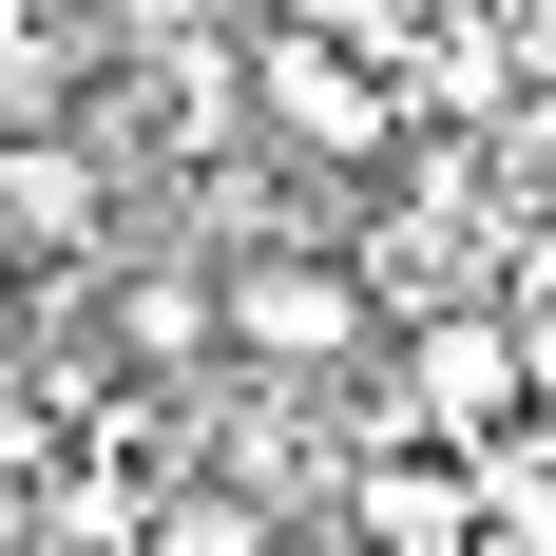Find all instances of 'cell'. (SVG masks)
Returning a JSON list of instances; mask_svg holds the SVG:
<instances>
[{
  "label": "cell",
  "mask_w": 556,
  "mask_h": 556,
  "mask_svg": "<svg viewBox=\"0 0 556 556\" xmlns=\"http://www.w3.org/2000/svg\"><path fill=\"white\" fill-rule=\"evenodd\" d=\"M250 135L307 173H403V77L365 39H327V20H269L250 39Z\"/></svg>",
  "instance_id": "1"
},
{
  "label": "cell",
  "mask_w": 556,
  "mask_h": 556,
  "mask_svg": "<svg viewBox=\"0 0 556 556\" xmlns=\"http://www.w3.org/2000/svg\"><path fill=\"white\" fill-rule=\"evenodd\" d=\"M288 518L250 500V480H173V500H135V556H269Z\"/></svg>",
  "instance_id": "6"
},
{
  "label": "cell",
  "mask_w": 556,
  "mask_h": 556,
  "mask_svg": "<svg viewBox=\"0 0 556 556\" xmlns=\"http://www.w3.org/2000/svg\"><path fill=\"white\" fill-rule=\"evenodd\" d=\"M97 154H77V135H20V154H0V250H97Z\"/></svg>",
  "instance_id": "5"
},
{
  "label": "cell",
  "mask_w": 556,
  "mask_h": 556,
  "mask_svg": "<svg viewBox=\"0 0 556 556\" xmlns=\"http://www.w3.org/2000/svg\"><path fill=\"white\" fill-rule=\"evenodd\" d=\"M269 556H365V538H345V518H288V538H269Z\"/></svg>",
  "instance_id": "8"
},
{
  "label": "cell",
  "mask_w": 556,
  "mask_h": 556,
  "mask_svg": "<svg viewBox=\"0 0 556 556\" xmlns=\"http://www.w3.org/2000/svg\"><path fill=\"white\" fill-rule=\"evenodd\" d=\"M403 422L442 460H518V422H538V327H518V307H422V327H403Z\"/></svg>",
  "instance_id": "2"
},
{
  "label": "cell",
  "mask_w": 556,
  "mask_h": 556,
  "mask_svg": "<svg viewBox=\"0 0 556 556\" xmlns=\"http://www.w3.org/2000/svg\"><path fill=\"white\" fill-rule=\"evenodd\" d=\"M345 538L365 556H480V460H365V480H345Z\"/></svg>",
  "instance_id": "4"
},
{
  "label": "cell",
  "mask_w": 556,
  "mask_h": 556,
  "mask_svg": "<svg viewBox=\"0 0 556 556\" xmlns=\"http://www.w3.org/2000/svg\"><path fill=\"white\" fill-rule=\"evenodd\" d=\"M212 345H230V365H269V384H307V365H365V269H345V250H230Z\"/></svg>",
  "instance_id": "3"
},
{
  "label": "cell",
  "mask_w": 556,
  "mask_h": 556,
  "mask_svg": "<svg viewBox=\"0 0 556 556\" xmlns=\"http://www.w3.org/2000/svg\"><path fill=\"white\" fill-rule=\"evenodd\" d=\"M115 345H135V365H192V345H212V288H192V269H135V288H115Z\"/></svg>",
  "instance_id": "7"
}]
</instances>
